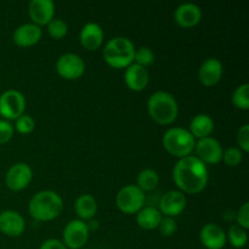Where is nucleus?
<instances>
[{
    "instance_id": "obj_1",
    "label": "nucleus",
    "mask_w": 249,
    "mask_h": 249,
    "mask_svg": "<svg viewBox=\"0 0 249 249\" xmlns=\"http://www.w3.org/2000/svg\"><path fill=\"white\" fill-rule=\"evenodd\" d=\"M173 180L180 192L197 195L208 185V168L196 156L180 158L173 169Z\"/></svg>"
},
{
    "instance_id": "obj_2",
    "label": "nucleus",
    "mask_w": 249,
    "mask_h": 249,
    "mask_svg": "<svg viewBox=\"0 0 249 249\" xmlns=\"http://www.w3.org/2000/svg\"><path fill=\"white\" fill-rule=\"evenodd\" d=\"M63 209L62 197L51 190H43L34 195L28 203L29 215L36 221L55 220Z\"/></svg>"
},
{
    "instance_id": "obj_3",
    "label": "nucleus",
    "mask_w": 249,
    "mask_h": 249,
    "mask_svg": "<svg viewBox=\"0 0 249 249\" xmlns=\"http://www.w3.org/2000/svg\"><path fill=\"white\" fill-rule=\"evenodd\" d=\"M147 112L151 119L160 125H170L179 114V106L172 94L156 91L148 99Z\"/></svg>"
},
{
    "instance_id": "obj_4",
    "label": "nucleus",
    "mask_w": 249,
    "mask_h": 249,
    "mask_svg": "<svg viewBox=\"0 0 249 249\" xmlns=\"http://www.w3.org/2000/svg\"><path fill=\"white\" fill-rule=\"evenodd\" d=\"M135 50V46L128 38L116 36L107 41L102 56L109 67L114 70H123L134 63Z\"/></svg>"
},
{
    "instance_id": "obj_5",
    "label": "nucleus",
    "mask_w": 249,
    "mask_h": 249,
    "mask_svg": "<svg viewBox=\"0 0 249 249\" xmlns=\"http://www.w3.org/2000/svg\"><path fill=\"white\" fill-rule=\"evenodd\" d=\"M164 150L177 158H185L194 152L196 139L187 129L170 128L164 133L162 139Z\"/></svg>"
},
{
    "instance_id": "obj_6",
    "label": "nucleus",
    "mask_w": 249,
    "mask_h": 249,
    "mask_svg": "<svg viewBox=\"0 0 249 249\" xmlns=\"http://www.w3.org/2000/svg\"><path fill=\"white\" fill-rule=\"evenodd\" d=\"M145 192L141 191L136 185H126L122 187L116 197L117 208L124 214H136L145 206Z\"/></svg>"
},
{
    "instance_id": "obj_7",
    "label": "nucleus",
    "mask_w": 249,
    "mask_h": 249,
    "mask_svg": "<svg viewBox=\"0 0 249 249\" xmlns=\"http://www.w3.org/2000/svg\"><path fill=\"white\" fill-rule=\"evenodd\" d=\"M26 97L21 91L9 89L0 95V116L5 121H16L24 114Z\"/></svg>"
},
{
    "instance_id": "obj_8",
    "label": "nucleus",
    "mask_w": 249,
    "mask_h": 249,
    "mask_svg": "<svg viewBox=\"0 0 249 249\" xmlns=\"http://www.w3.org/2000/svg\"><path fill=\"white\" fill-rule=\"evenodd\" d=\"M89 233L88 224L79 219H74L63 229L62 243L67 249H83L89 240Z\"/></svg>"
},
{
    "instance_id": "obj_9",
    "label": "nucleus",
    "mask_w": 249,
    "mask_h": 249,
    "mask_svg": "<svg viewBox=\"0 0 249 249\" xmlns=\"http://www.w3.org/2000/svg\"><path fill=\"white\" fill-rule=\"evenodd\" d=\"M56 72L66 80H77L85 72V62L79 55L67 53L61 55L56 61Z\"/></svg>"
},
{
    "instance_id": "obj_10",
    "label": "nucleus",
    "mask_w": 249,
    "mask_h": 249,
    "mask_svg": "<svg viewBox=\"0 0 249 249\" xmlns=\"http://www.w3.org/2000/svg\"><path fill=\"white\" fill-rule=\"evenodd\" d=\"M33 179V170L27 163L19 162L9 168L5 177L6 186L11 191L18 192L26 189Z\"/></svg>"
},
{
    "instance_id": "obj_11",
    "label": "nucleus",
    "mask_w": 249,
    "mask_h": 249,
    "mask_svg": "<svg viewBox=\"0 0 249 249\" xmlns=\"http://www.w3.org/2000/svg\"><path fill=\"white\" fill-rule=\"evenodd\" d=\"M194 151H196V157L206 165L218 164L223 160V146L212 136L197 141Z\"/></svg>"
},
{
    "instance_id": "obj_12",
    "label": "nucleus",
    "mask_w": 249,
    "mask_h": 249,
    "mask_svg": "<svg viewBox=\"0 0 249 249\" xmlns=\"http://www.w3.org/2000/svg\"><path fill=\"white\" fill-rule=\"evenodd\" d=\"M186 203L187 201L185 195L179 190H173V191H168L163 195L158 211L160 212L162 215L175 218L185 211Z\"/></svg>"
},
{
    "instance_id": "obj_13",
    "label": "nucleus",
    "mask_w": 249,
    "mask_h": 249,
    "mask_svg": "<svg viewBox=\"0 0 249 249\" xmlns=\"http://www.w3.org/2000/svg\"><path fill=\"white\" fill-rule=\"evenodd\" d=\"M28 14L32 23L36 26H48L55 18V4L51 0H32L28 5Z\"/></svg>"
},
{
    "instance_id": "obj_14",
    "label": "nucleus",
    "mask_w": 249,
    "mask_h": 249,
    "mask_svg": "<svg viewBox=\"0 0 249 249\" xmlns=\"http://www.w3.org/2000/svg\"><path fill=\"white\" fill-rule=\"evenodd\" d=\"M26 230L24 218L15 211H4L0 213V232L9 237H18Z\"/></svg>"
},
{
    "instance_id": "obj_15",
    "label": "nucleus",
    "mask_w": 249,
    "mask_h": 249,
    "mask_svg": "<svg viewBox=\"0 0 249 249\" xmlns=\"http://www.w3.org/2000/svg\"><path fill=\"white\" fill-rule=\"evenodd\" d=\"M199 240L207 249H223L228 243L226 232L218 224H206L199 231Z\"/></svg>"
},
{
    "instance_id": "obj_16",
    "label": "nucleus",
    "mask_w": 249,
    "mask_h": 249,
    "mask_svg": "<svg viewBox=\"0 0 249 249\" xmlns=\"http://www.w3.org/2000/svg\"><path fill=\"white\" fill-rule=\"evenodd\" d=\"M43 31L34 23H24L17 27L12 34V41L19 48H29L40 41Z\"/></svg>"
},
{
    "instance_id": "obj_17",
    "label": "nucleus",
    "mask_w": 249,
    "mask_h": 249,
    "mask_svg": "<svg viewBox=\"0 0 249 249\" xmlns=\"http://www.w3.org/2000/svg\"><path fill=\"white\" fill-rule=\"evenodd\" d=\"M174 19L182 28H194L202 19L201 7L191 2L179 5L174 12Z\"/></svg>"
},
{
    "instance_id": "obj_18",
    "label": "nucleus",
    "mask_w": 249,
    "mask_h": 249,
    "mask_svg": "<svg viewBox=\"0 0 249 249\" xmlns=\"http://www.w3.org/2000/svg\"><path fill=\"white\" fill-rule=\"evenodd\" d=\"M223 63L215 57L207 58L198 70V79L204 87L211 88L218 84L223 77Z\"/></svg>"
},
{
    "instance_id": "obj_19",
    "label": "nucleus",
    "mask_w": 249,
    "mask_h": 249,
    "mask_svg": "<svg viewBox=\"0 0 249 249\" xmlns=\"http://www.w3.org/2000/svg\"><path fill=\"white\" fill-rule=\"evenodd\" d=\"M104 29L95 22L84 24L79 33L80 45L88 51H95L101 48L104 43Z\"/></svg>"
},
{
    "instance_id": "obj_20",
    "label": "nucleus",
    "mask_w": 249,
    "mask_h": 249,
    "mask_svg": "<svg viewBox=\"0 0 249 249\" xmlns=\"http://www.w3.org/2000/svg\"><path fill=\"white\" fill-rule=\"evenodd\" d=\"M124 82L125 85L133 91H142L146 89L150 82V75H148L147 70L145 67L133 63L125 68L124 72Z\"/></svg>"
},
{
    "instance_id": "obj_21",
    "label": "nucleus",
    "mask_w": 249,
    "mask_h": 249,
    "mask_svg": "<svg viewBox=\"0 0 249 249\" xmlns=\"http://www.w3.org/2000/svg\"><path fill=\"white\" fill-rule=\"evenodd\" d=\"M189 131L195 139H198V140L209 138L214 131V121L208 114H196L190 122Z\"/></svg>"
},
{
    "instance_id": "obj_22",
    "label": "nucleus",
    "mask_w": 249,
    "mask_h": 249,
    "mask_svg": "<svg viewBox=\"0 0 249 249\" xmlns=\"http://www.w3.org/2000/svg\"><path fill=\"white\" fill-rule=\"evenodd\" d=\"M74 212L79 220H91L97 212V202L91 195H80L74 203Z\"/></svg>"
},
{
    "instance_id": "obj_23",
    "label": "nucleus",
    "mask_w": 249,
    "mask_h": 249,
    "mask_svg": "<svg viewBox=\"0 0 249 249\" xmlns=\"http://www.w3.org/2000/svg\"><path fill=\"white\" fill-rule=\"evenodd\" d=\"M163 215L156 207H143L136 213V223L142 230H156Z\"/></svg>"
},
{
    "instance_id": "obj_24",
    "label": "nucleus",
    "mask_w": 249,
    "mask_h": 249,
    "mask_svg": "<svg viewBox=\"0 0 249 249\" xmlns=\"http://www.w3.org/2000/svg\"><path fill=\"white\" fill-rule=\"evenodd\" d=\"M158 184H160V175L156 170L147 168L139 173L138 179H136V186L142 192L152 191L158 186Z\"/></svg>"
},
{
    "instance_id": "obj_25",
    "label": "nucleus",
    "mask_w": 249,
    "mask_h": 249,
    "mask_svg": "<svg viewBox=\"0 0 249 249\" xmlns=\"http://www.w3.org/2000/svg\"><path fill=\"white\" fill-rule=\"evenodd\" d=\"M226 241H228L233 248L241 249L246 247L248 242L247 230L240 228L238 225L230 226L229 231L226 232Z\"/></svg>"
},
{
    "instance_id": "obj_26",
    "label": "nucleus",
    "mask_w": 249,
    "mask_h": 249,
    "mask_svg": "<svg viewBox=\"0 0 249 249\" xmlns=\"http://www.w3.org/2000/svg\"><path fill=\"white\" fill-rule=\"evenodd\" d=\"M232 104L236 108L241 111L249 109V84L245 83L235 89L232 94Z\"/></svg>"
},
{
    "instance_id": "obj_27",
    "label": "nucleus",
    "mask_w": 249,
    "mask_h": 249,
    "mask_svg": "<svg viewBox=\"0 0 249 249\" xmlns=\"http://www.w3.org/2000/svg\"><path fill=\"white\" fill-rule=\"evenodd\" d=\"M48 33L55 40H60V39L65 38L68 33V26L65 21L60 18L51 19L48 23Z\"/></svg>"
},
{
    "instance_id": "obj_28",
    "label": "nucleus",
    "mask_w": 249,
    "mask_h": 249,
    "mask_svg": "<svg viewBox=\"0 0 249 249\" xmlns=\"http://www.w3.org/2000/svg\"><path fill=\"white\" fill-rule=\"evenodd\" d=\"M223 160L228 167H237L243 160V152L238 147H229L223 152Z\"/></svg>"
},
{
    "instance_id": "obj_29",
    "label": "nucleus",
    "mask_w": 249,
    "mask_h": 249,
    "mask_svg": "<svg viewBox=\"0 0 249 249\" xmlns=\"http://www.w3.org/2000/svg\"><path fill=\"white\" fill-rule=\"evenodd\" d=\"M155 62V53L147 46L135 50V56H134V63L141 66V67H147Z\"/></svg>"
},
{
    "instance_id": "obj_30",
    "label": "nucleus",
    "mask_w": 249,
    "mask_h": 249,
    "mask_svg": "<svg viewBox=\"0 0 249 249\" xmlns=\"http://www.w3.org/2000/svg\"><path fill=\"white\" fill-rule=\"evenodd\" d=\"M14 129L22 135H28L36 129V122L29 114H22L16 119Z\"/></svg>"
},
{
    "instance_id": "obj_31",
    "label": "nucleus",
    "mask_w": 249,
    "mask_h": 249,
    "mask_svg": "<svg viewBox=\"0 0 249 249\" xmlns=\"http://www.w3.org/2000/svg\"><path fill=\"white\" fill-rule=\"evenodd\" d=\"M157 229L162 236H164V237H172V236L174 235L178 230L177 221H175L174 218L163 216Z\"/></svg>"
},
{
    "instance_id": "obj_32",
    "label": "nucleus",
    "mask_w": 249,
    "mask_h": 249,
    "mask_svg": "<svg viewBox=\"0 0 249 249\" xmlns=\"http://www.w3.org/2000/svg\"><path fill=\"white\" fill-rule=\"evenodd\" d=\"M236 141H237L238 148H240L242 152H249V124H243V125L238 129Z\"/></svg>"
},
{
    "instance_id": "obj_33",
    "label": "nucleus",
    "mask_w": 249,
    "mask_h": 249,
    "mask_svg": "<svg viewBox=\"0 0 249 249\" xmlns=\"http://www.w3.org/2000/svg\"><path fill=\"white\" fill-rule=\"evenodd\" d=\"M236 218V225H238L240 228L248 230L249 229V203L245 202L242 206L240 207V209L237 211L235 215Z\"/></svg>"
},
{
    "instance_id": "obj_34",
    "label": "nucleus",
    "mask_w": 249,
    "mask_h": 249,
    "mask_svg": "<svg viewBox=\"0 0 249 249\" xmlns=\"http://www.w3.org/2000/svg\"><path fill=\"white\" fill-rule=\"evenodd\" d=\"M15 133L14 125L9 121L0 119V145L7 143L12 139Z\"/></svg>"
},
{
    "instance_id": "obj_35",
    "label": "nucleus",
    "mask_w": 249,
    "mask_h": 249,
    "mask_svg": "<svg viewBox=\"0 0 249 249\" xmlns=\"http://www.w3.org/2000/svg\"><path fill=\"white\" fill-rule=\"evenodd\" d=\"M39 249H67L66 246L63 245L62 241L56 240V238H49V240L44 241L41 243L40 248Z\"/></svg>"
},
{
    "instance_id": "obj_36",
    "label": "nucleus",
    "mask_w": 249,
    "mask_h": 249,
    "mask_svg": "<svg viewBox=\"0 0 249 249\" xmlns=\"http://www.w3.org/2000/svg\"><path fill=\"white\" fill-rule=\"evenodd\" d=\"M83 249H89V248H83Z\"/></svg>"
}]
</instances>
